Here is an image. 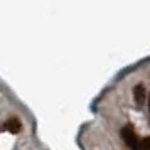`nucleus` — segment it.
I'll list each match as a JSON object with an SVG mask.
<instances>
[{
	"label": "nucleus",
	"mask_w": 150,
	"mask_h": 150,
	"mask_svg": "<svg viewBox=\"0 0 150 150\" xmlns=\"http://www.w3.org/2000/svg\"><path fill=\"white\" fill-rule=\"evenodd\" d=\"M120 133H122L123 142L127 143L132 150H145V147H143V138H138L137 133L133 132V128H132L130 125L123 127Z\"/></svg>",
	"instance_id": "f257e3e1"
},
{
	"label": "nucleus",
	"mask_w": 150,
	"mask_h": 150,
	"mask_svg": "<svg viewBox=\"0 0 150 150\" xmlns=\"http://www.w3.org/2000/svg\"><path fill=\"white\" fill-rule=\"evenodd\" d=\"M133 93H135L137 105H143V101H145V88H143L142 84H138V86L133 88Z\"/></svg>",
	"instance_id": "7ed1b4c3"
},
{
	"label": "nucleus",
	"mask_w": 150,
	"mask_h": 150,
	"mask_svg": "<svg viewBox=\"0 0 150 150\" xmlns=\"http://www.w3.org/2000/svg\"><path fill=\"white\" fill-rule=\"evenodd\" d=\"M149 108H150V96H149Z\"/></svg>",
	"instance_id": "39448f33"
},
{
	"label": "nucleus",
	"mask_w": 150,
	"mask_h": 150,
	"mask_svg": "<svg viewBox=\"0 0 150 150\" xmlns=\"http://www.w3.org/2000/svg\"><path fill=\"white\" fill-rule=\"evenodd\" d=\"M4 130H8L10 133H19V132H21V122H19L17 118H10V120L5 122Z\"/></svg>",
	"instance_id": "f03ea898"
},
{
	"label": "nucleus",
	"mask_w": 150,
	"mask_h": 150,
	"mask_svg": "<svg viewBox=\"0 0 150 150\" xmlns=\"http://www.w3.org/2000/svg\"><path fill=\"white\" fill-rule=\"evenodd\" d=\"M143 147L145 150H150V138H143Z\"/></svg>",
	"instance_id": "20e7f679"
}]
</instances>
